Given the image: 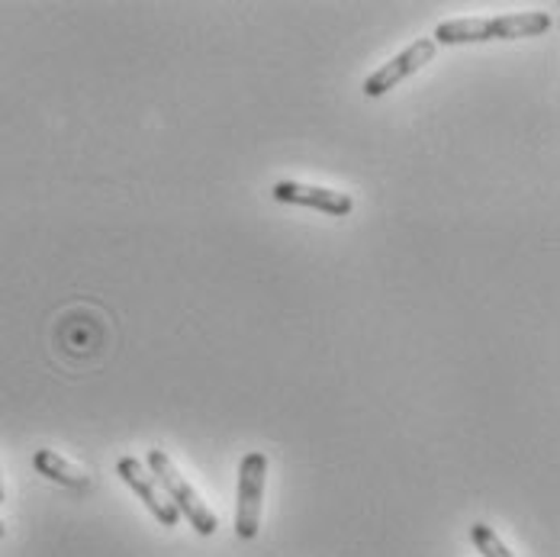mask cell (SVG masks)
<instances>
[{
    "mask_svg": "<svg viewBox=\"0 0 560 557\" xmlns=\"http://www.w3.org/2000/svg\"><path fill=\"white\" fill-rule=\"evenodd\" d=\"M555 26L551 13H503V16H457L445 20L435 30V46H467V43H493V39H528L541 36Z\"/></svg>",
    "mask_w": 560,
    "mask_h": 557,
    "instance_id": "obj_1",
    "label": "cell"
},
{
    "mask_svg": "<svg viewBox=\"0 0 560 557\" xmlns=\"http://www.w3.org/2000/svg\"><path fill=\"white\" fill-rule=\"evenodd\" d=\"M149 471H152L155 484L165 487V497H168V500L174 502V509L190 522V529H194L197 535L207 538V535L217 532V515H213V509L200 500V494L184 480V474L174 467V461H171L162 448H152V451H149Z\"/></svg>",
    "mask_w": 560,
    "mask_h": 557,
    "instance_id": "obj_2",
    "label": "cell"
},
{
    "mask_svg": "<svg viewBox=\"0 0 560 557\" xmlns=\"http://www.w3.org/2000/svg\"><path fill=\"white\" fill-rule=\"evenodd\" d=\"M268 480V457L261 451H248L238 467V497H235V535L252 542L261 529V502Z\"/></svg>",
    "mask_w": 560,
    "mask_h": 557,
    "instance_id": "obj_3",
    "label": "cell"
},
{
    "mask_svg": "<svg viewBox=\"0 0 560 557\" xmlns=\"http://www.w3.org/2000/svg\"><path fill=\"white\" fill-rule=\"evenodd\" d=\"M435 53H439L435 39H429V36L416 39V43L406 46L399 56H393L387 65H381L377 71L368 74L364 94H368V97H384V94L393 91L399 81H406V78H412L416 71H422V65H429V61L435 58Z\"/></svg>",
    "mask_w": 560,
    "mask_h": 557,
    "instance_id": "obj_4",
    "label": "cell"
},
{
    "mask_svg": "<svg viewBox=\"0 0 560 557\" xmlns=\"http://www.w3.org/2000/svg\"><path fill=\"white\" fill-rule=\"evenodd\" d=\"M116 474L122 477V484L139 497V500L145 502V509L165 525V529H174L177 522H180V512L174 509V502L165 497V490L155 484V477L142 467V461L139 457H119L116 461Z\"/></svg>",
    "mask_w": 560,
    "mask_h": 557,
    "instance_id": "obj_5",
    "label": "cell"
},
{
    "mask_svg": "<svg viewBox=\"0 0 560 557\" xmlns=\"http://www.w3.org/2000/svg\"><path fill=\"white\" fill-rule=\"evenodd\" d=\"M271 197L278 204H296V207H310L329 217H348L354 210L351 194H341L332 187H316V184H303V181H280L271 187Z\"/></svg>",
    "mask_w": 560,
    "mask_h": 557,
    "instance_id": "obj_6",
    "label": "cell"
},
{
    "mask_svg": "<svg viewBox=\"0 0 560 557\" xmlns=\"http://www.w3.org/2000/svg\"><path fill=\"white\" fill-rule=\"evenodd\" d=\"M33 467H36L43 477H49L52 484H61V487H68V490L84 494V490L91 487L88 471H81L78 464H71L68 457H61L58 451H49V448H43V451L33 454Z\"/></svg>",
    "mask_w": 560,
    "mask_h": 557,
    "instance_id": "obj_7",
    "label": "cell"
},
{
    "mask_svg": "<svg viewBox=\"0 0 560 557\" xmlns=\"http://www.w3.org/2000/svg\"><path fill=\"white\" fill-rule=\"evenodd\" d=\"M470 542H474V548L483 557H515L505 548L503 542H500V535H497L490 525H483V522H477V525L470 529Z\"/></svg>",
    "mask_w": 560,
    "mask_h": 557,
    "instance_id": "obj_8",
    "label": "cell"
},
{
    "mask_svg": "<svg viewBox=\"0 0 560 557\" xmlns=\"http://www.w3.org/2000/svg\"><path fill=\"white\" fill-rule=\"evenodd\" d=\"M0 502H3V480H0Z\"/></svg>",
    "mask_w": 560,
    "mask_h": 557,
    "instance_id": "obj_9",
    "label": "cell"
},
{
    "mask_svg": "<svg viewBox=\"0 0 560 557\" xmlns=\"http://www.w3.org/2000/svg\"><path fill=\"white\" fill-rule=\"evenodd\" d=\"M0 542H3V522H0Z\"/></svg>",
    "mask_w": 560,
    "mask_h": 557,
    "instance_id": "obj_10",
    "label": "cell"
}]
</instances>
